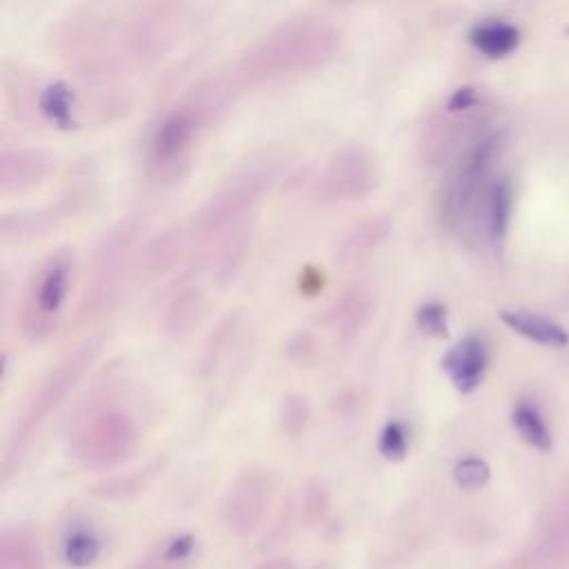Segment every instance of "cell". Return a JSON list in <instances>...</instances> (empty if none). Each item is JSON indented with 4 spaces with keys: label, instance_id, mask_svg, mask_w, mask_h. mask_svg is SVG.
<instances>
[{
    "label": "cell",
    "instance_id": "1",
    "mask_svg": "<svg viewBox=\"0 0 569 569\" xmlns=\"http://www.w3.org/2000/svg\"><path fill=\"white\" fill-rule=\"evenodd\" d=\"M498 149H500V136L487 133L480 140H476L449 171L440 193V216L449 224H456L465 216L471 200L478 196V189Z\"/></svg>",
    "mask_w": 569,
    "mask_h": 569
},
{
    "label": "cell",
    "instance_id": "2",
    "mask_svg": "<svg viewBox=\"0 0 569 569\" xmlns=\"http://www.w3.org/2000/svg\"><path fill=\"white\" fill-rule=\"evenodd\" d=\"M376 184V167L362 149H342L318 176L313 196L325 202L362 198Z\"/></svg>",
    "mask_w": 569,
    "mask_h": 569
},
{
    "label": "cell",
    "instance_id": "3",
    "mask_svg": "<svg viewBox=\"0 0 569 569\" xmlns=\"http://www.w3.org/2000/svg\"><path fill=\"white\" fill-rule=\"evenodd\" d=\"M200 129L198 104H176L151 129L147 142V156L158 167H171L180 162L191 149Z\"/></svg>",
    "mask_w": 569,
    "mask_h": 569
},
{
    "label": "cell",
    "instance_id": "4",
    "mask_svg": "<svg viewBox=\"0 0 569 569\" xmlns=\"http://www.w3.org/2000/svg\"><path fill=\"white\" fill-rule=\"evenodd\" d=\"M136 447V427L122 413H104L96 418L87 429L80 433L78 456L87 465L104 467L113 465L131 453Z\"/></svg>",
    "mask_w": 569,
    "mask_h": 569
},
{
    "label": "cell",
    "instance_id": "5",
    "mask_svg": "<svg viewBox=\"0 0 569 569\" xmlns=\"http://www.w3.org/2000/svg\"><path fill=\"white\" fill-rule=\"evenodd\" d=\"M71 267H73L71 256L67 251H58L40 269L33 284V293L29 298V316H27V325L33 327V336H44L56 322L53 318L60 311L64 296L69 291Z\"/></svg>",
    "mask_w": 569,
    "mask_h": 569
},
{
    "label": "cell",
    "instance_id": "6",
    "mask_svg": "<svg viewBox=\"0 0 569 569\" xmlns=\"http://www.w3.org/2000/svg\"><path fill=\"white\" fill-rule=\"evenodd\" d=\"M333 42L336 36L325 27H302L296 31L282 29V33H276L269 42H264L258 53L276 69L300 67L305 60L318 62L325 56H331L329 51L333 49Z\"/></svg>",
    "mask_w": 569,
    "mask_h": 569
},
{
    "label": "cell",
    "instance_id": "7",
    "mask_svg": "<svg viewBox=\"0 0 569 569\" xmlns=\"http://www.w3.org/2000/svg\"><path fill=\"white\" fill-rule=\"evenodd\" d=\"M489 353L478 336H467L449 347L440 360L442 371L460 393H471L485 378Z\"/></svg>",
    "mask_w": 569,
    "mask_h": 569
},
{
    "label": "cell",
    "instance_id": "8",
    "mask_svg": "<svg viewBox=\"0 0 569 569\" xmlns=\"http://www.w3.org/2000/svg\"><path fill=\"white\" fill-rule=\"evenodd\" d=\"M269 478L262 473H244L229 493V507H227V520L229 527L244 536L253 531L258 520L262 518V511L269 502Z\"/></svg>",
    "mask_w": 569,
    "mask_h": 569
},
{
    "label": "cell",
    "instance_id": "9",
    "mask_svg": "<svg viewBox=\"0 0 569 569\" xmlns=\"http://www.w3.org/2000/svg\"><path fill=\"white\" fill-rule=\"evenodd\" d=\"M500 320L522 338L542 347H565L569 342V333L560 325L540 313L502 311Z\"/></svg>",
    "mask_w": 569,
    "mask_h": 569
},
{
    "label": "cell",
    "instance_id": "10",
    "mask_svg": "<svg viewBox=\"0 0 569 569\" xmlns=\"http://www.w3.org/2000/svg\"><path fill=\"white\" fill-rule=\"evenodd\" d=\"M469 40H471L473 49H478L482 56L498 60L518 49L520 31H518V27H513L509 22L489 20V22L476 24L469 33Z\"/></svg>",
    "mask_w": 569,
    "mask_h": 569
},
{
    "label": "cell",
    "instance_id": "11",
    "mask_svg": "<svg viewBox=\"0 0 569 569\" xmlns=\"http://www.w3.org/2000/svg\"><path fill=\"white\" fill-rule=\"evenodd\" d=\"M389 231V220L385 218H376V220H367L360 222L358 227H353L345 240L338 247V260L342 264H358L365 258H369V253L385 240Z\"/></svg>",
    "mask_w": 569,
    "mask_h": 569
},
{
    "label": "cell",
    "instance_id": "12",
    "mask_svg": "<svg viewBox=\"0 0 569 569\" xmlns=\"http://www.w3.org/2000/svg\"><path fill=\"white\" fill-rule=\"evenodd\" d=\"M0 569H42V551L38 540L24 529L2 531Z\"/></svg>",
    "mask_w": 569,
    "mask_h": 569
},
{
    "label": "cell",
    "instance_id": "13",
    "mask_svg": "<svg viewBox=\"0 0 569 569\" xmlns=\"http://www.w3.org/2000/svg\"><path fill=\"white\" fill-rule=\"evenodd\" d=\"M100 549H102L100 538L89 525L76 522L67 529L64 540H62V553L71 567L82 569V567L93 565L100 556Z\"/></svg>",
    "mask_w": 569,
    "mask_h": 569
},
{
    "label": "cell",
    "instance_id": "14",
    "mask_svg": "<svg viewBox=\"0 0 569 569\" xmlns=\"http://www.w3.org/2000/svg\"><path fill=\"white\" fill-rule=\"evenodd\" d=\"M38 107L47 120H51L60 129H71L73 120V91L67 82L56 80L47 84L38 96Z\"/></svg>",
    "mask_w": 569,
    "mask_h": 569
},
{
    "label": "cell",
    "instance_id": "15",
    "mask_svg": "<svg viewBox=\"0 0 569 569\" xmlns=\"http://www.w3.org/2000/svg\"><path fill=\"white\" fill-rule=\"evenodd\" d=\"M511 422H513V429L520 433V438L527 445H531L538 451H551L549 427L531 405H527V402L516 405L511 411Z\"/></svg>",
    "mask_w": 569,
    "mask_h": 569
},
{
    "label": "cell",
    "instance_id": "16",
    "mask_svg": "<svg viewBox=\"0 0 569 569\" xmlns=\"http://www.w3.org/2000/svg\"><path fill=\"white\" fill-rule=\"evenodd\" d=\"M509 218H511V193L509 187L500 180H496L487 189L485 198V220H487V231L493 240L505 238L509 229Z\"/></svg>",
    "mask_w": 569,
    "mask_h": 569
},
{
    "label": "cell",
    "instance_id": "17",
    "mask_svg": "<svg viewBox=\"0 0 569 569\" xmlns=\"http://www.w3.org/2000/svg\"><path fill=\"white\" fill-rule=\"evenodd\" d=\"M200 309H202V300L196 291L180 293L167 311V329L173 336H182L191 331L200 320Z\"/></svg>",
    "mask_w": 569,
    "mask_h": 569
},
{
    "label": "cell",
    "instance_id": "18",
    "mask_svg": "<svg viewBox=\"0 0 569 569\" xmlns=\"http://www.w3.org/2000/svg\"><path fill=\"white\" fill-rule=\"evenodd\" d=\"M369 313V298L360 289H351L345 293V298L333 307V320L336 327L342 333H351L358 329V325L365 322Z\"/></svg>",
    "mask_w": 569,
    "mask_h": 569
},
{
    "label": "cell",
    "instance_id": "19",
    "mask_svg": "<svg viewBox=\"0 0 569 569\" xmlns=\"http://www.w3.org/2000/svg\"><path fill=\"white\" fill-rule=\"evenodd\" d=\"M378 451L385 460L398 462L409 451V427L402 420H387L378 436Z\"/></svg>",
    "mask_w": 569,
    "mask_h": 569
},
{
    "label": "cell",
    "instance_id": "20",
    "mask_svg": "<svg viewBox=\"0 0 569 569\" xmlns=\"http://www.w3.org/2000/svg\"><path fill=\"white\" fill-rule=\"evenodd\" d=\"M416 325L422 333L433 338H445L449 333L447 307L440 300H427L416 309Z\"/></svg>",
    "mask_w": 569,
    "mask_h": 569
},
{
    "label": "cell",
    "instance_id": "21",
    "mask_svg": "<svg viewBox=\"0 0 569 569\" xmlns=\"http://www.w3.org/2000/svg\"><path fill=\"white\" fill-rule=\"evenodd\" d=\"M489 478H491V471H489V465L482 458L467 456V458H460L453 465V480L462 489H469V491L480 489L489 482Z\"/></svg>",
    "mask_w": 569,
    "mask_h": 569
},
{
    "label": "cell",
    "instance_id": "22",
    "mask_svg": "<svg viewBox=\"0 0 569 569\" xmlns=\"http://www.w3.org/2000/svg\"><path fill=\"white\" fill-rule=\"evenodd\" d=\"M309 418V405L300 396H287L280 409V422L287 433H298Z\"/></svg>",
    "mask_w": 569,
    "mask_h": 569
},
{
    "label": "cell",
    "instance_id": "23",
    "mask_svg": "<svg viewBox=\"0 0 569 569\" xmlns=\"http://www.w3.org/2000/svg\"><path fill=\"white\" fill-rule=\"evenodd\" d=\"M193 549H196V538L189 536V533H184V536L171 538V540L167 542V547H164L160 553H162V558H164L167 562H171V565H182V562H187V560L191 558Z\"/></svg>",
    "mask_w": 569,
    "mask_h": 569
},
{
    "label": "cell",
    "instance_id": "24",
    "mask_svg": "<svg viewBox=\"0 0 569 569\" xmlns=\"http://www.w3.org/2000/svg\"><path fill=\"white\" fill-rule=\"evenodd\" d=\"M478 102V93L473 87H458L449 100H447V111L449 113H458V111H467L471 107H476Z\"/></svg>",
    "mask_w": 569,
    "mask_h": 569
},
{
    "label": "cell",
    "instance_id": "25",
    "mask_svg": "<svg viewBox=\"0 0 569 569\" xmlns=\"http://www.w3.org/2000/svg\"><path fill=\"white\" fill-rule=\"evenodd\" d=\"M291 342H293V345H298V349H289V358H293V360L307 362V360L313 356V351H316V345H313L311 336H307V333L296 336Z\"/></svg>",
    "mask_w": 569,
    "mask_h": 569
},
{
    "label": "cell",
    "instance_id": "26",
    "mask_svg": "<svg viewBox=\"0 0 569 569\" xmlns=\"http://www.w3.org/2000/svg\"><path fill=\"white\" fill-rule=\"evenodd\" d=\"M256 569H293V565L287 562V560H269V562H262Z\"/></svg>",
    "mask_w": 569,
    "mask_h": 569
}]
</instances>
